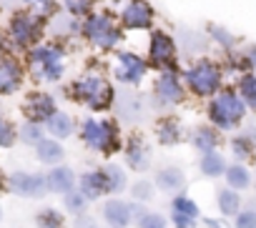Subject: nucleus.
Returning <instances> with one entry per match:
<instances>
[{
    "label": "nucleus",
    "instance_id": "obj_1",
    "mask_svg": "<svg viewBox=\"0 0 256 228\" xmlns=\"http://www.w3.org/2000/svg\"><path fill=\"white\" fill-rule=\"evenodd\" d=\"M26 65L38 83H58L66 73V45L60 40H43L28 50Z\"/></svg>",
    "mask_w": 256,
    "mask_h": 228
},
{
    "label": "nucleus",
    "instance_id": "obj_2",
    "mask_svg": "<svg viewBox=\"0 0 256 228\" xmlns=\"http://www.w3.org/2000/svg\"><path fill=\"white\" fill-rule=\"evenodd\" d=\"M68 93L76 103H83L96 113L108 110L116 103V90H113V85L108 83V78L103 73H86V75L76 78L70 83Z\"/></svg>",
    "mask_w": 256,
    "mask_h": 228
},
{
    "label": "nucleus",
    "instance_id": "obj_3",
    "mask_svg": "<svg viewBox=\"0 0 256 228\" xmlns=\"http://www.w3.org/2000/svg\"><path fill=\"white\" fill-rule=\"evenodd\" d=\"M80 35L86 38V43H90L98 50H113L123 43L120 20L108 10L86 15L83 23H80Z\"/></svg>",
    "mask_w": 256,
    "mask_h": 228
},
{
    "label": "nucleus",
    "instance_id": "obj_4",
    "mask_svg": "<svg viewBox=\"0 0 256 228\" xmlns=\"http://www.w3.org/2000/svg\"><path fill=\"white\" fill-rule=\"evenodd\" d=\"M246 116V103L234 88H221L208 103V121L218 131H231L241 126Z\"/></svg>",
    "mask_w": 256,
    "mask_h": 228
},
{
    "label": "nucleus",
    "instance_id": "obj_5",
    "mask_svg": "<svg viewBox=\"0 0 256 228\" xmlns=\"http://www.w3.org/2000/svg\"><path fill=\"white\" fill-rule=\"evenodd\" d=\"M48 33V20L33 15L30 10H16L8 20V38L13 43V48L18 50H30L38 43H43Z\"/></svg>",
    "mask_w": 256,
    "mask_h": 228
},
{
    "label": "nucleus",
    "instance_id": "obj_6",
    "mask_svg": "<svg viewBox=\"0 0 256 228\" xmlns=\"http://www.w3.org/2000/svg\"><path fill=\"white\" fill-rule=\"evenodd\" d=\"M186 88L198 98H214L224 85V68L211 58H198L186 73H184Z\"/></svg>",
    "mask_w": 256,
    "mask_h": 228
},
{
    "label": "nucleus",
    "instance_id": "obj_7",
    "mask_svg": "<svg viewBox=\"0 0 256 228\" xmlns=\"http://www.w3.org/2000/svg\"><path fill=\"white\" fill-rule=\"evenodd\" d=\"M80 138L90 151H100L108 156L120 148V133H118V126L113 121H96V118L83 121Z\"/></svg>",
    "mask_w": 256,
    "mask_h": 228
},
{
    "label": "nucleus",
    "instance_id": "obj_8",
    "mask_svg": "<svg viewBox=\"0 0 256 228\" xmlns=\"http://www.w3.org/2000/svg\"><path fill=\"white\" fill-rule=\"evenodd\" d=\"M148 65L158 70H178V45L166 30H154L148 40Z\"/></svg>",
    "mask_w": 256,
    "mask_h": 228
},
{
    "label": "nucleus",
    "instance_id": "obj_9",
    "mask_svg": "<svg viewBox=\"0 0 256 228\" xmlns=\"http://www.w3.org/2000/svg\"><path fill=\"white\" fill-rule=\"evenodd\" d=\"M148 60L131 50H118L116 53V80L120 85H138L148 73Z\"/></svg>",
    "mask_w": 256,
    "mask_h": 228
},
{
    "label": "nucleus",
    "instance_id": "obj_10",
    "mask_svg": "<svg viewBox=\"0 0 256 228\" xmlns=\"http://www.w3.org/2000/svg\"><path fill=\"white\" fill-rule=\"evenodd\" d=\"M118 20L123 30H151L156 23V10L148 0H128Z\"/></svg>",
    "mask_w": 256,
    "mask_h": 228
},
{
    "label": "nucleus",
    "instance_id": "obj_11",
    "mask_svg": "<svg viewBox=\"0 0 256 228\" xmlns=\"http://www.w3.org/2000/svg\"><path fill=\"white\" fill-rule=\"evenodd\" d=\"M154 95L161 105H178L186 95V83H181L178 70H161L154 83Z\"/></svg>",
    "mask_w": 256,
    "mask_h": 228
},
{
    "label": "nucleus",
    "instance_id": "obj_12",
    "mask_svg": "<svg viewBox=\"0 0 256 228\" xmlns=\"http://www.w3.org/2000/svg\"><path fill=\"white\" fill-rule=\"evenodd\" d=\"M8 188L16 193V196H23V198H43L48 193V183H46V176L40 173H28V171H16L8 176Z\"/></svg>",
    "mask_w": 256,
    "mask_h": 228
},
{
    "label": "nucleus",
    "instance_id": "obj_13",
    "mask_svg": "<svg viewBox=\"0 0 256 228\" xmlns=\"http://www.w3.org/2000/svg\"><path fill=\"white\" fill-rule=\"evenodd\" d=\"M26 83V63L16 58L13 53L0 58V95H13Z\"/></svg>",
    "mask_w": 256,
    "mask_h": 228
},
{
    "label": "nucleus",
    "instance_id": "obj_14",
    "mask_svg": "<svg viewBox=\"0 0 256 228\" xmlns=\"http://www.w3.org/2000/svg\"><path fill=\"white\" fill-rule=\"evenodd\" d=\"M56 110H58V108H56L53 95L40 93V90L33 93V95H28V98H26V105H23L26 118H28V121H36V123H46Z\"/></svg>",
    "mask_w": 256,
    "mask_h": 228
},
{
    "label": "nucleus",
    "instance_id": "obj_15",
    "mask_svg": "<svg viewBox=\"0 0 256 228\" xmlns=\"http://www.w3.org/2000/svg\"><path fill=\"white\" fill-rule=\"evenodd\" d=\"M103 221L110 226V228H126L131 226L134 221V211H131V203H123L118 198H110L103 203Z\"/></svg>",
    "mask_w": 256,
    "mask_h": 228
},
{
    "label": "nucleus",
    "instance_id": "obj_16",
    "mask_svg": "<svg viewBox=\"0 0 256 228\" xmlns=\"http://www.w3.org/2000/svg\"><path fill=\"white\" fill-rule=\"evenodd\" d=\"M46 183H48V191H50V193L66 196V193H70V191L76 188L78 181H76L73 168H68V166H53L50 173L46 176Z\"/></svg>",
    "mask_w": 256,
    "mask_h": 228
},
{
    "label": "nucleus",
    "instance_id": "obj_17",
    "mask_svg": "<svg viewBox=\"0 0 256 228\" xmlns=\"http://www.w3.org/2000/svg\"><path fill=\"white\" fill-rule=\"evenodd\" d=\"M126 161L134 171H148L151 168V148L141 138H134L126 146Z\"/></svg>",
    "mask_w": 256,
    "mask_h": 228
},
{
    "label": "nucleus",
    "instance_id": "obj_18",
    "mask_svg": "<svg viewBox=\"0 0 256 228\" xmlns=\"http://www.w3.org/2000/svg\"><path fill=\"white\" fill-rule=\"evenodd\" d=\"M43 126H46V131L50 133V138H56V141H63V138L73 136V131H76L73 118L68 116V113H63V110H56Z\"/></svg>",
    "mask_w": 256,
    "mask_h": 228
},
{
    "label": "nucleus",
    "instance_id": "obj_19",
    "mask_svg": "<svg viewBox=\"0 0 256 228\" xmlns=\"http://www.w3.org/2000/svg\"><path fill=\"white\" fill-rule=\"evenodd\" d=\"M184 183H186V173H184L178 166H166V168H161V171L156 173V186H158L161 191H166V193L181 191Z\"/></svg>",
    "mask_w": 256,
    "mask_h": 228
},
{
    "label": "nucleus",
    "instance_id": "obj_20",
    "mask_svg": "<svg viewBox=\"0 0 256 228\" xmlns=\"http://www.w3.org/2000/svg\"><path fill=\"white\" fill-rule=\"evenodd\" d=\"M78 191L88 198V201H96L100 196H106V178H103V171H88L80 176V186Z\"/></svg>",
    "mask_w": 256,
    "mask_h": 228
},
{
    "label": "nucleus",
    "instance_id": "obj_21",
    "mask_svg": "<svg viewBox=\"0 0 256 228\" xmlns=\"http://www.w3.org/2000/svg\"><path fill=\"white\" fill-rule=\"evenodd\" d=\"M36 156H38V161L46 163V166H58V163L63 161L66 151H63V146H60L56 138H43V141L36 146Z\"/></svg>",
    "mask_w": 256,
    "mask_h": 228
},
{
    "label": "nucleus",
    "instance_id": "obj_22",
    "mask_svg": "<svg viewBox=\"0 0 256 228\" xmlns=\"http://www.w3.org/2000/svg\"><path fill=\"white\" fill-rule=\"evenodd\" d=\"M53 23H48V30L56 33L58 38H68V35H78L80 33V18H73V15H53L50 18Z\"/></svg>",
    "mask_w": 256,
    "mask_h": 228
},
{
    "label": "nucleus",
    "instance_id": "obj_23",
    "mask_svg": "<svg viewBox=\"0 0 256 228\" xmlns=\"http://www.w3.org/2000/svg\"><path fill=\"white\" fill-rule=\"evenodd\" d=\"M100 171H103V178H106V193H120V191H126L128 176H126V171H123L120 166L108 163V166H103Z\"/></svg>",
    "mask_w": 256,
    "mask_h": 228
},
{
    "label": "nucleus",
    "instance_id": "obj_24",
    "mask_svg": "<svg viewBox=\"0 0 256 228\" xmlns=\"http://www.w3.org/2000/svg\"><path fill=\"white\" fill-rule=\"evenodd\" d=\"M191 143H194L201 153H211V151H216V146H218L221 141H218L216 128H211V126H198V128L194 131Z\"/></svg>",
    "mask_w": 256,
    "mask_h": 228
},
{
    "label": "nucleus",
    "instance_id": "obj_25",
    "mask_svg": "<svg viewBox=\"0 0 256 228\" xmlns=\"http://www.w3.org/2000/svg\"><path fill=\"white\" fill-rule=\"evenodd\" d=\"M198 168H201V173H204L206 178H218V176L226 173V161H224L221 153L211 151V153H204V156H201Z\"/></svg>",
    "mask_w": 256,
    "mask_h": 228
},
{
    "label": "nucleus",
    "instance_id": "obj_26",
    "mask_svg": "<svg viewBox=\"0 0 256 228\" xmlns=\"http://www.w3.org/2000/svg\"><path fill=\"white\" fill-rule=\"evenodd\" d=\"M226 183H228V188H234V191H246L248 186H251V173H248V168L246 166H241V163H234V166H226Z\"/></svg>",
    "mask_w": 256,
    "mask_h": 228
},
{
    "label": "nucleus",
    "instance_id": "obj_27",
    "mask_svg": "<svg viewBox=\"0 0 256 228\" xmlns=\"http://www.w3.org/2000/svg\"><path fill=\"white\" fill-rule=\"evenodd\" d=\"M156 136H158V143L161 146H176L181 141V126L176 118H164L156 128Z\"/></svg>",
    "mask_w": 256,
    "mask_h": 228
},
{
    "label": "nucleus",
    "instance_id": "obj_28",
    "mask_svg": "<svg viewBox=\"0 0 256 228\" xmlns=\"http://www.w3.org/2000/svg\"><path fill=\"white\" fill-rule=\"evenodd\" d=\"M216 201H218V211L224 216H236L241 211V196L234 188H221L218 196H216Z\"/></svg>",
    "mask_w": 256,
    "mask_h": 228
},
{
    "label": "nucleus",
    "instance_id": "obj_29",
    "mask_svg": "<svg viewBox=\"0 0 256 228\" xmlns=\"http://www.w3.org/2000/svg\"><path fill=\"white\" fill-rule=\"evenodd\" d=\"M23 3H26V10H30L33 15H38L43 20H50L60 8L58 0H23Z\"/></svg>",
    "mask_w": 256,
    "mask_h": 228
},
{
    "label": "nucleus",
    "instance_id": "obj_30",
    "mask_svg": "<svg viewBox=\"0 0 256 228\" xmlns=\"http://www.w3.org/2000/svg\"><path fill=\"white\" fill-rule=\"evenodd\" d=\"M46 126L43 123H36V121H26L23 126H20V131H18V138H20V143H28V146H38L46 136Z\"/></svg>",
    "mask_w": 256,
    "mask_h": 228
},
{
    "label": "nucleus",
    "instance_id": "obj_31",
    "mask_svg": "<svg viewBox=\"0 0 256 228\" xmlns=\"http://www.w3.org/2000/svg\"><path fill=\"white\" fill-rule=\"evenodd\" d=\"M238 95L244 98L246 108L256 110V75H251V73L241 75V80H238Z\"/></svg>",
    "mask_w": 256,
    "mask_h": 228
},
{
    "label": "nucleus",
    "instance_id": "obj_32",
    "mask_svg": "<svg viewBox=\"0 0 256 228\" xmlns=\"http://www.w3.org/2000/svg\"><path fill=\"white\" fill-rule=\"evenodd\" d=\"M96 3H98V0H63V8L73 18H86V15L93 13Z\"/></svg>",
    "mask_w": 256,
    "mask_h": 228
},
{
    "label": "nucleus",
    "instance_id": "obj_33",
    "mask_svg": "<svg viewBox=\"0 0 256 228\" xmlns=\"http://www.w3.org/2000/svg\"><path fill=\"white\" fill-rule=\"evenodd\" d=\"M36 221H38V228H63V223H66L56 208H43L36 216Z\"/></svg>",
    "mask_w": 256,
    "mask_h": 228
},
{
    "label": "nucleus",
    "instance_id": "obj_34",
    "mask_svg": "<svg viewBox=\"0 0 256 228\" xmlns=\"http://www.w3.org/2000/svg\"><path fill=\"white\" fill-rule=\"evenodd\" d=\"M16 141H18V128L8 118L0 116V148H10L16 146Z\"/></svg>",
    "mask_w": 256,
    "mask_h": 228
},
{
    "label": "nucleus",
    "instance_id": "obj_35",
    "mask_svg": "<svg viewBox=\"0 0 256 228\" xmlns=\"http://www.w3.org/2000/svg\"><path fill=\"white\" fill-rule=\"evenodd\" d=\"M208 35L214 38V43L224 45L226 50H231V48L236 45V38H234L226 28H221V25H216V23H211V25H208Z\"/></svg>",
    "mask_w": 256,
    "mask_h": 228
},
{
    "label": "nucleus",
    "instance_id": "obj_36",
    "mask_svg": "<svg viewBox=\"0 0 256 228\" xmlns=\"http://www.w3.org/2000/svg\"><path fill=\"white\" fill-rule=\"evenodd\" d=\"M231 151H234L236 158L248 161V158H254V141H251L248 136H241V138L231 141Z\"/></svg>",
    "mask_w": 256,
    "mask_h": 228
},
{
    "label": "nucleus",
    "instance_id": "obj_37",
    "mask_svg": "<svg viewBox=\"0 0 256 228\" xmlns=\"http://www.w3.org/2000/svg\"><path fill=\"white\" fill-rule=\"evenodd\" d=\"M66 208L70 211V213H76V216H80V213H86V208H88V198L80 193V191H70V193H66Z\"/></svg>",
    "mask_w": 256,
    "mask_h": 228
},
{
    "label": "nucleus",
    "instance_id": "obj_38",
    "mask_svg": "<svg viewBox=\"0 0 256 228\" xmlns=\"http://www.w3.org/2000/svg\"><path fill=\"white\" fill-rule=\"evenodd\" d=\"M174 213H181V216H188V218L196 221L198 218V206L186 196H176L174 198Z\"/></svg>",
    "mask_w": 256,
    "mask_h": 228
},
{
    "label": "nucleus",
    "instance_id": "obj_39",
    "mask_svg": "<svg viewBox=\"0 0 256 228\" xmlns=\"http://www.w3.org/2000/svg\"><path fill=\"white\" fill-rule=\"evenodd\" d=\"M168 221L161 216V213H144L138 218V228H166Z\"/></svg>",
    "mask_w": 256,
    "mask_h": 228
},
{
    "label": "nucleus",
    "instance_id": "obj_40",
    "mask_svg": "<svg viewBox=\"0 0 256 228\" xmlns=\"http://www.w3.org/2000/svg\"><path fill=\"white\" fill-rule=\"evenodd\" d=\"M234 226L236 228H256V208H248V211H238L234 216Z\"/></svg>",
    "mask_w": 256,
    "mask_h": 228
},
{
    "label": "nucleus",
    "instance_id": "obj_41",
    "mask_svg": "<svg viewBox=\"0 0 256 228\" xmlns=\"http://www.w3.org/2000/svg\"><path fill=\"white\" fill-rule=\"evenodd\" d=\"M131 193H134V198H136V201L146 203V201H151V198H154V186H151L148 181H138V183L131 188Z\"/></svg>",
    "mask_w": 256,
    "mask_h": 228
},
{
    "label": "nucleus",
    "instance_id": "obj_42",
    "mask_svg": "<svg viewBox=\"0 0 256 228\" xmlns=\"http://www.w3.org/2000/svg\"><path fill=\"white\" fill-rule=\"evenodd\" d=\"M73 228H98V223H96V218H90V216H86V213H80Z\"/></svg>",
    "mask_w": 256,
    "mask_h": 228
},
{
    "label": "nucleus",
    "instance_id": "obj_43",
    "mask_svg": "<svg viewBox=\"0 0 256 228\" xmlns=\"http://www.w3.org/2000/svg\"><path fill=\"white\" fill-rule=\"evenodd\" d=\"M174 223H176V228H194V218L181 216V213H174Z\"/></svg>",
    "mask_w": 256,
    "mask_h": 228
},
{
    "label": "nucleus",
    "instance_id": "obj_44",
    "mask_svg": "<svg viewBox=\"0 0 256 228\" xmlns=\"http://www.w3.org/2000/svg\"><path fill=\"white\" fill-rule=\"evenodd\" d=\"M10 48H13L10 38H8L6 33H0V58H6V55H10Z\"/></svg>",
    "mask_w": 256,
    "mask_h": 228
},
{
    "label": "nucleus",
    "instance_id": "obj_45",
    "mask_svg": "<svg viewBox=\"0 0 256 228\" xmlns=\"http://www.w3.org/2000/svg\"><path fill=\"white\" fill-rule=\"evenodd\" d=\"M246 60H248V65H251V68H256V45L248 50V58H246Z\"/></svg>",
    "mask_w": 256,
    "mask_h": 228
},
{
    "label": "nucleus",
    "instance_id": "obj_46",
    "mask_svg": "<svg viewBox=\"0 0 256 228\" xmlns=\"http://www.w3.org/2000/svg\"><path fill=\"white\" fill-rule=\"evenodd\" d=\"M3 3H8V5H10V3H20V0H3Z\"/></svg>",
    "mask_w": 256,
    "mask_h": 228
},
{
    "label": "nucleus",
    "instance_id": "obj_47",
    "mask_svg": "<svg viewBox=\"0 0 256 228\" xmlns=\"http://www.w3.org/2000/svg\"><path fill=\"white\" fill-rule=\"evenodd\" d=\"M0 218H3V206H0Z\"/></svg>",
    "mask_w": 256,
    "mask_h": 228
},
{
    "label": "nucleus",
    "instance_id": "obj_48",
    "mask_svg": "<svg viewBox=\"0 0 256 228\" xmlns=\"http://www.w3.org/2000/svg\"><path fill=\"white\" fill-rule=\"evenodd\" d=\"M254 186H256V178H254Z\"/></svg>",
    "mask_w": 256,
    "mask_h": 228
},
{
    "label": "nucleus",
    "instance_id": "obj_49",
    "mask_svg": "<svg viewBox=\"0 0 256 228\" xmlns=\"http://www.w3.org/2000/svg\"><path fill=\"white\" fill-rule=\"evenodd\" d=\"M0 10H3V5H0Z\"/></svg>",
    "mask_w": 256,
    "mask_h": 228
}]
</instances>
